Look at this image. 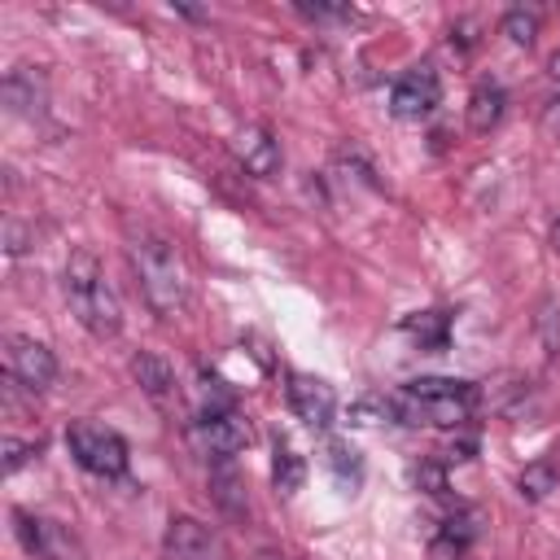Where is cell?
Masks as SVG:
<instances>
[{
	"mask_svg": "<svg viewBox=\"0 0 560 560\" xmlns=\"http://www.w3.org/2000/svg\"><path fill=\"white\" fill-rule=\"evenodd\" d=\"M481 389L472 381H451V376H420L407 381L389 398V416L402 424H438V429H459L477 411Z\"/></svg>",
	"mask_w": 560,
	"mask_h": 560,
	"instance_id": "6da1fadb",
	"label": "cell"
},
{
	"mask_svg": "<svg viewBox=\"0 0 560 560\" xmlns=\"http://www.w3.org/2000/svg\"><path fill=\"white\" fill-rule=\"evenodd\" d=\"M61 289H66L70 311L79 315V324H83L92 337H118V328H122V306H118V293L105 284L101 258H96L92 249H74V254H70Z\"/></svg>",
	"mask_w": 560,
	"mask_h": 560,
	"instance_id": "7a4b0ae2",
	"label": "cell"
},
{
	"mask_svg": "<svg viewBox=\"0 0 560 560\" xmlns=\"http://www.w3.org/2000/svg\"><path fill=\"white\" fill-rule=\"evenodd\" d=\"M131 267H136V280H140V293L149 302L153 315L171 319L184 311L188 302V280H184V267L175 258V249L162 241V236H136L131 241Z\"/></svg>",
	"mask_w": 560,
	"mask_h": 560,
	"instance_id": "3957f363",
	"label": "cell"
},
{
	"mask_svg": "<svg viewBox=\"0 0 560 560\" xmlns=\"http://www.w3.org/2000/svg\"><path fill=\"white\" fill-rule=\"evenodd\" d=\"M66 446H70L74 464L88 468L92 477H122L127 472V442L105 424L74 420L66 429Z\"/></svg>",
	"mask_w": 560,
	"mask_h": 560,
	"instance_id": "277c9868",
	"label": "cell"
},
{
	"mask_svg": "<svg viewBox=\"0 0 560 560\" xmlns=\"http://www.w3.org/2000/svg\"><path fill=\"white\" fill-rule=\"evenodd\" d=\"M4 372H9V381H18L22 389L44 394V389L57 381V359H52V350H48L44 341H35V337H9V346H4Z\"/></svg>",
	"mask_w": 560,
	"mask_h": 560,
	"instance_id": "5b68a950",
	"label": "cell"
},
{
	"mask_svg": "<svg viewBox=\"0 0 560 560\" xmlns=\"http://www.w3.org/2000/svg\"><path fill=\"white\" fill-rule=\"evenodd\" d=\"M197 433H201V442H206V451L214 459H232L236 451L249 446V424L228 398L223 402H206V411L197 420Z\"/></svg>",
	"mask_w": 560,
	"mask_h": 560,
	"instance_id": "8992f818",
	"label": "cell"
},
{
	"mask_svg": "<svg viewBox=\"0 0 560 560\" xmlns=\"http://www.w3.org/2000/svg\"><path fill=\"white\" fill-rule=\"evenodd\" d=\"M438 92H442V88H438V70H433L429 61H420V66L402 70L398 83L389 88V109H394V118H402V122H420L424 114H433Z\"/></svg>",
	"mask_w": 560,
	"mask_h": 560,
	"instance_id": "52a82bcc",
	"label": "cell"
},
{
	"mask_svg": "<svg viewBox=\"0 0 560 560\" xmlns=\"http://www.w3.org/2000/svg\"><path fill=\"white\" fill-rule=\"evenodd\" d=\"M13 529L22 538V547L39 560H83L74 534L48 516H31V512H13Z\"/></svg>",
	"mask_w": 560,
	"mask_h": 560,
	"instance_id": "ba28073f",
	"label": "cell"
},
{
	"mask_svg": "<svg viewBox=\"0 0 560 560\" xmlns=\"http://www.w3.org/2000/svg\"><path fill=\"white\" fill-rule=\"evenodd\" d=\"M162 547H166L171 560H232L228 547H223V538L210 525L192 521V516H171Z\"/></svg>",
	"mask_w": 560,
	"mask_h": 560,
	"instance_id": "9c48e42d",
	"label": "cell"
},
{
	"mask_svg": "<svg viewBox=\"0 0 560 560\" xmlns=\"http://www.w3.org/2000/svg\"><path fill=\"white\" fill-rule=\"evenodd\" d=\"M284 394H289V407H293V416H298L306 429H328V424H332V416H337V398H332V389H328L319 376H306V372H289V385H284Z\"/></svg>",
	"mask_w": 560,
	"mask_h": 560,
	"instance_id": "30bf717a",
	"label": "cell"
},
{
	"mask_svg": "<svg viewBox=\"0 0 560 560\" xmlns=\"http://www.w3.org/2000/svg\"><path fill=\"white\" fill-rule=\"evenodd\" d=\"M236 158H241V166H245L249 175H258V179H271V175L280 171V144H276V136H271L267 127H258V122H249V127L236 131Z\"/></svg>",
	"mask_w": 560,
	"mask_h": 560,
	"instance_id": "8fae6325",
	"label": "cell"
},
{
	"mask_svg": "<svg viewBox=\"0 0 560 560\" xmlns=\"http://www.w3.org/2000/svg\"><path fill=\"white\" fill-rule=\"evenodd\" d=\"M131 376H136V385L158 402V407H166V402H175V372H171V363L166 359H158L153 350H140L136 359H131Z\"/></svg>",
	"mask_w": 560,
	"mask_h": 560,
	"instance_id": "7c38bea8",
	"label": "cell"
},
{
	"mask_svg": "<svg viewBox=\"0 0 560 560\" xmlns=\"http://www.w3.org/2000/svg\"><path fill=\"white\" fill-rule=\"evenodd\" d=\"M4 105L13 114H39L44 109V74L31 70V66L9 70V79H4Z\"/></svg>",
	"mask_w": 560,
	"mask_h": 560,
	"instance_id": "4fadbf2b",
	"label": "cell"
},
{
	"mask_svg": "<svg viewBox=\"0 0 560 560\" xmlns=\"http://www.w3.org/2000/svg\"><path fill=\"white\" fill-rule=\"evenodd\" d=\"M503 105H508V92H503L494 79H481V83L472 88V96H468V127H472L477 136H486V131L503 118Z\"/></svg>",
	"mask_w": 560,
	"mask_h": 560,
	"instance_id": "5bb4252c",
	"label": "cell"
},
{
	"mask_svg": "<svg viewBox=\"0 0 560 560\" xmlns=\"http://www.w3.org/2000/svg\"><path fill=\"white\" fill-rule=\"evenodd\" d=\"M402 332L420 350H446V341H451V311H416V315L402 319Z\"/></svg>",
	"mask_w": 560,
	"mask_h": 560,
	"instance_id": "9a60e30c",
	"label": "cell"
},
{
	"mask_svg": "<svg viewBox=\"0 0 560 560\" xmlns=\"http://www.w3.org/2000/svg\"><path fill=\"white\" fill-rule=\"evenodd\" d=\"M210 494H214V503H219L228 516H245V512H249L245 490H241V477H236V468H232L228 459H219V468L210 472Z\"/></svg>",
	"mask_w": 560,
	"mask_h": 560,
	"instance_id": "2e32d148",
	"label": "cell"
},
{
	"mask_svg": "<svg viewBox=\"0 0 560 560\" xmlns=\"http://www.w3.org/2000/svg\"><path fill=\"white\" fill-rule=\"evenodd\" d=\"M271 451H276V455H271V481H276V490H284V494L302 490V481H306V464H302V455H298L284 438H276Z\"/></svg>",
	"mask_w": 560,
	"mask_h": 560,
	"instance_id": "e0dca14e",
	"label": "cell"
},
{
	"mask_svg": "<svg viewBox=\"0 0 560 560\" xmlns=\"http://www.w3.org/2000/svg\"><path fill=\"white\" fill-rule=\"evenodd\" d=\"M556 486H560V472H556L551 459H534V464H525V472L516 477V490H521V499H529V503H542Z\"/></svg>",
	"mask_w": 560,
	"mask_h": 560,
	"instance_id": "ac0fdd59",
	"label": "cell"
},
{
	"mask_svg": "<svg viewBox=\"0 0 560 560\" xmlns=\"http://www.w3.org/2000/svg\"><path fill=\"white\" fill-rule=\"evenodd\" d=\"M534 332H538V341H542V354L556 359V354H560V298H542V302H538Z\"/></svg>",
	"mask_w": 560,
	"mask_h": 560,
	"instance_id": "d6986e66",
	"label": "cell"
},
{
	"mask_svg": "<svg viewBox=\"0 0 560 560\" xmlns=\"http://www.w3.org/2000/svg\"><path fill=\"white\" fill-rule=\"evenodd\" d=\"M472 521H477L472 512H459V516H451V521L442 525V534H438L433 551H438V556H451V551L459 556V551L472 542V534H477V525H472Z\"/></svg>",
	"mask_w": 560,
	"mask_h": 560,
	"instance_id": "ffe728a7",
	"label": "cell"
},
{
	"mask_svg": "<svg viewBox=\"0 0 560 560\" xmlns=\"http://www.w3.org/2000/svg\"><path fill=\"white\" fill-rule=\"evenodd\" d=\"M328 468L337 472V481L341 486H359V477H363V468H359V451L354 446H346V442H328Z\"/></svg>",
	"mask_w": 560,
	"mask_h": 560,
	"instance_id": "44dd1931",
	"label": "cell"
},
{
	"mask_svg": "<svg viewBox=\"0 0 560 560\" xmlns=\"http://www.w3.org/2000/svg\"><path fill=\"white\" fill-rule=\"evenodd\" d=\"M503 35H508L512 44L529 48L534 35H538V13H534V9H508V13H503Z\"/></svg>",
	"mask_w": 560,
	"mask_h": 560,
	"instance_id": "7402d4cb",
	"label": "cell"
},
{
	"mask_svg": "<svg viewBox=\"0 0 560 560\" xmlns=\"http://www.w3.org/2000/svg\"><path fill=\"white\" fill-rule=\"evenodd\" d=\"M411 481H416L424 494H446V464H438V459H420V464L411 468Z\"/></svg>",
	"mask_w": 560,
	"mask_h": 560,
	"instance_id": "603a6c76",
	"label": "cell"
},
{
	"mask_svg": "<svg viewBox=\"0 0 560 560\" xmlns=\"http://www.w3.org/2000/svg\"><path fill=\"white\" fill-rule=\"evenodd\" d=\"M39 455V442H22V438H4V472H18L22 464H31Z\"/></svg>",
	"mask_w": 560,
	"mask_h": 560,
	"instance_id": "cb8c5ba5",
	"label": "cell"
},
{
	"mask_svg": "<svg viewBox=\"0 0 560 560\" xmlns=\"http://www.w3.org/2000/svg\"><path fill=\"white\" fill-rule=\"evenodd\" d=\"M538 127H542V136H547V140H560V96H551V101L542 105Z\"/></svg>",
	"mask_w": 560,
	"mask_h": 560,
	"instance_id": "d4e9b609",
	"label": "cell"
},
{
	"mask_svg": "<svg viewBox=\"0 0 560 560\" xmlns=\"http://www.w3.org/2000/svg\"><path fill=\"white\" fill-rule=\"evenodd\" d=\"M547 74H551V79H560V48L551 52V61H547Z\"/></svg>",
	"mask_w": 560,
	"mask_h": 560,
	"instance_id": "484cf974",
	"label": "cell"
},
{
	"mask_svg": "<svg viewBox=\"0 0 560 560\" xmlns=\"http://www.w3.org/2000/svg\"><path fill=\"white\" fill-rule=\"evenodd\" d=\"M551 249H556V254H560V219H556V223H551Z\"/></svg>",
	"mask_w": 560,
	"mask_h": 560,
	"instance_id": "4316f807",
	"label": "cell"
}]
</instances>
